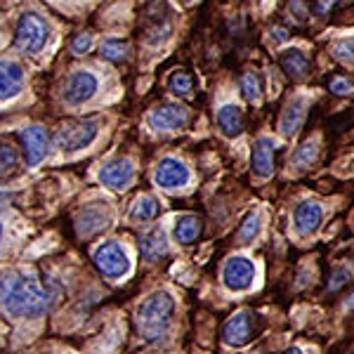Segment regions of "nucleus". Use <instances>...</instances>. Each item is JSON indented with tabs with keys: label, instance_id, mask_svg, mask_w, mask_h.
I'll return each instance as SVG.
<instances>
[{
	"label": "nucleus",
	"instance_id": "f257e3e1",
	"mask_svg": "<svg viewBox=\"0 0 354 354\" xmlns=\"http://www.w3.org/2000/svg\"><path fill=\"white\" fill-rule=\"evenodd\" d=\"M57 290L50 281L26 274L0 277V310L17 319H31L53 310Z\"/></svg>",
	"mask_w": 354,
	"mask_h": 354
},
{
	"label": "nucleus",
	"instance_id": "f03ea898",
	"mask_svg": "<svg viewBox=\"0 0 354 354\" xmlns=\"http://www.w3.org/2000/svg\"><path fill=\"white\" fill-rule=\"evenodd\" d=\"M175 300L168 290H156L137 310V330L145 340H161L173 324Z\"/></svg>",
	"mask_w": 354,
	"mask_h": 354
},
{
	"label": "nucleus",
	"instance_id": "7ed1b4c3",
	"mask_svg": "<svg viewBox=\"0 0 354 354\" xmlns=\"http://www.w3.org/2000/svg\"><path fill=\"white\" fill-rule=\"evenodd\" d=\"M48 24L45 19H41L38 15H21L19 24H17V36H15V45L19 53L31 55L43 50V45L48 43Z\"/></svg>",
	"mask_w": 354,
	"mask_h": 354
},
{
	"label": "nucleus",
	"instance_id": "20e7f679",
	"mask_svg": "<svg viewBox=\"0 0 354 354\" xmlns=\"http://www.w3.org/2000/svg\"><path fill=\"white\" fill-rule=\"evenodd\" d=\"M97 270L104 274L106 279H123L130 272V260L125 248L118 241H104L95 248L93 255Z\"/></svg>",
	"mask_w": 354,
	"mask_h": 354
},
{
	"label": "nucleus",
	"instance_id": "39448f33",
	"mask_svg": "<svg viewBox=\"0 0 354 354\" xmlns=\"http://www.w3.org/2000/svg\"><path fill=\"white\" fill-rule=\"evenodd\" d=\"M255 333H258V319H255V314L241 310L225 322V326H222V342L230 347H243L255 338Z\"/></svg>",
	"mask_w": 354,
	"mask_h": 354
},
{
	"label": "nucleus",
	"instance_id": "423d86ee",
	"mask_svg": "<svg viewBox=\"0 0 354 354\" xmlns=\"http://www.w3.org/2000/svg\"><path fill=\"white\" fill-rule=\"evenodd\" d=\"M97 121H71L62 125L59 133L55 135V142L62 151H78L85 149L88 145H93L97 137Z\"/></svg>",
	"mask_w": 354,
	"mask_h": 354
},
{
	"label": "nucleus",
	"instance_id": "0eeeda50",
	"mask_svg": "<svg viewBox=\"0 0 354 354\" xmlns=\"http://www.w3.org/2000/svg\"><path fill=\"white\" fill-rule=\"evenodd\" d=\"M255 281V265L243 255H234L222 267V283L234 293H243Z\"/></svg>",
	"mask_w": 354,
	"mask_h": 354
},
{
	"label": "nucleus",
	"instance_id": "6e6552de",
	"mask_svg": "<svg viewBox=\"0 0 354 354\" xmlns=\"http://www.w3.org/2000/svg\"><path fill=\"white\" fill-rule=\"evenodd\" d=\"M153 180H156V185L163 187V189H180V187L189 185L192 173H189V168L180 161V158L168 156L156 165Z\"/></svg>",
	"mask_w": 354,
	"mask_h": 354
},
{
	"label": "nucleus",
	"instance_id": "1a4fd4ad",
	"mask_svg": "<svg viewBox=\"0 0 354 354\" xmlns=\"http://www.w3.org/2000/svg\"><path fill=\"white\" fill-rule=\"evenodd\" d=\"M97 88H100V83H97V78L93 76V73L76 71L66 78L64 100L68 102V104H85V102L97 93Z\"/></svg>",
	"mask_w": 354,
	"mask_h": 354
},
{
	"label": "nucleus",
	"instance_id": "9d476101",
	"mask_svg": "<svg viewBox=\"0 0 354 354\" xmlns=\"http://www.w3.org/2000/svg\"><path fill=\"white\" fill-rule=\"evenodd\" d=\"M322 220H324V205L319 201H312V198L298 203V208L293 213V225L298 236H310V234H314L322 227Z\"/></svg>",
	"mask_w": 354,
	"mask_h": 354
},
{
	"label": "nucleus",
	"instance_id": "9b49d317",
	"mask_svg": "<svg viewBox=\"0 0 354 354\" xmlns=\"http://www.w3.org/2000/svg\"><path fill=\"white\" fill-rule=\"evenodd\" d=\"M189 123V111L180 104H163L149 113V125L153 130H180Z\"/></svg>",
	"mask_w": 354,
	"mask_h": 354
},
{
	"label": "nucleus",
	"instance_id": "f8f14e48",
	"mask_svg": "<svg viewBox=\"0 0 354 354\" xmlns=\"http://www.w3.org/2000/svg\"><path fill=\"white\" fill-rule=\"evenodd\" d=\"M135 177V165L130 158H116V161L106 163L104 168L100 170V180L104 182L109 189H116L121 192L125 187L133 182Z\"/></svg>",
	"mask_w": 354,
	"mask_h": 354
},
{
	"label": "nucleus",
	"instance_id": "ddd939ff",
	"mask_svg": "<svg viewBox=\"0 0 354 354\" xmlns=\"http://www.w3.org/2000/svg\"><path fill=\"white\" fill-rule=\"evenodd\" d=\"M305 116H307V97L295 95L286 104L281 118H279V133L283 137L298 135V130L302 128V123H305Z\"/></svg>",
	"mask_w": 354,
	"mask_h": 354
},
{
	"label": "nucleus",
	"instance_id": "4468645a",
	"mask_svg": "<svg viewBox=\"0 0 354 354\" xmlns=\"http://www.w3.org/2000/svg\"><path fill=\"white\" fill-rule=\"evenodd\" d=\"M21 145H24V156L28 165H38L48 153V135L41 125H28L21 130Z\"/></svg>",
	"mask_w": 354,
	"mask_h": 354
},
{
	"label": "nucleus",
	"instance_id": "2eb2a0df",
	"mask_svg": "<svg viewBox=\"0 0 354 354\" xmlns=\"http://www.w3.org/2000/svg\"><path fill=\"white\" fill-rule=\"evenodd\" d=\"M274 153H277V145L272 137L262 135L253 145V173L260 180H267L274 173Z\"/></svg>",
	"mask_w": 354,
	"mask_h": 354
},
{
	"label": "nucleus",
	"instance_id": "dca6fc26",
	"mask_svg": "<svg viewBox=\"0 0 354 354\" xmlns=\"http://www.w3.org/2000/svg\"><path fill=\"white\" fill-rule=\"evenodd\" d=\"M24 83V71L17 62L0 59V102L10 100L21 90Z\"/></svg>",
	"mask_w": 354,
	"mask_h": 354
},
{
	"label": "nucleus",
	"instance_id": "f3484780",
	"mask_svg": "<svg viewBox=\"0 0 354 354\" xmlns=\"http://www.w3.org/2000/svg\"><path fill=\"white\" fill-rule=\"evenodd\" d=\"M279 64L281 68L286 71V76L290 81H302V78L310 76V59H307V55L302 53V50H286V53H281L279 57Z\"/></svg>",
	"mask_w": 354,
	"mask_h": 354
},
{
	"label": "nucleus",
	"instance_id": "a211bd4d",
	"mask_svg": "<svg viewBox=\"0 0 354 354\" xmlns=\"http://www.w3.org/2000/svg\"><path fill=\"white\" fill-rule=\"evenodd\" d=\"M243 125H245V118H243L241 106L225 104L218 109V128L225 137H239L243 133Z\"/></svg>",
	"mask_w": 354,
	"mask_h": 354
},
{
	"label": "nucleus",
	"instance_id": "6ab92c4d",
	"mask_svg": "<svg viewBox=\"0 0 354 354\" xmlns=\"http://www.w3.org/2000/svg\"><path fill=\"white\" fill-rule=\"evenodd\" d=\"M109 225V213L102 208H85L81 213V218H78L76 227H78V234L81 236H93V234L102 232L104 227Z\"/></svg>",
	"mask_w": 354,
	"mask_h": 354
},
{
	"label": "nucleus",
	"instance_id": "aec40b11",
	"mask_svg": "<svg viewBox=\"0 0 354 354\" xmlns=\"http://www.w3.org/2000/svg\"><path fill=\"white\" fill-rule=\"evenodd\" d=\"M165 250H168V241H165L163 227H156V230H151L145 239H142L140 253H142V258H145V260L156 262L161 255H165Z\"/></svg>",
	"mask_w": 354,
	"mask_h": 354
},
{
	"label": "nucleus",
	"instance_id": "412c9836",
	"mask_svg": "<svg viewBox=\"0 0 354 354\" xmlns=\"http://www.w3.org/2000/svg\"><path fill=\"white\" fill-rule=\"evenodd\" d=\"M201 234V220L196 215H180L175 222V239L180 243H194Z\"/></svg>",
	"mask_w": 354,
	"mask_h": 354
},
{
	"label": "nucleus",
	"instance_id": "4be33fe9",
	"mask_svg": "<svg viewBox=\"0 0 354 354\" xmlns=\"http://www.w3.org/2000/svg\"><path fill=\"white\" fill-rule=\"evenodd\" d=\"M260 230H262L260 210H250V213L243 218L241 227H239V232H236L239 243H250V241H255V236L260 234Z\"/></svg>",
	"mask_w": 354,
	"mask_h": 354
},
{
	"label": "nucleus",
	"instance_id": "5701e85b",
	"mask_svg": "<svg viewBox=\"0 0 354 354\" xmlns=\"http://www.w3.org/2000/svg\"><path fill=\"white\" fill-rule=\"evenodd\" d=\"M158 210H161V205H158V201L153 196H140L137 201L133 203V220H140V222H149L158 215Z\"/></svg>",
	"mask_w": 354,
	"mask_h": 354
},
{
	"label": "nucleus",
	"instance_id": "b1692460",
	"mask_svg": "<svg viewBox=\"0 0 354 354\" xmlns=\"http://www.w3.org/2000/svg\"><path fill=\"white\" fill-rule=\"evenodd\" d=\"M168 88L177 97H189L194 90V76L189 71H185V68H177V71H173V76L168 78Z\"/></svg>",
	"mask_w": 354,
	"mask_h": 354
},
{
	"label": "nucleus",
	"instance_id": "393cba45",
	"mask_svg": "<svg viewBox=\"0 0 354 354\" xmlns=\"http://www.w3.org/2000/svg\"><path fill=\"white\" fill-rule=\"evenodd\" d=\"M239 85H241V95L245 97V102H260L262 100V85H260V78L255 76L253 71H245L241 76V81H239Z\"/></svg>",
	"mask_w": 354,
	"mask_h": 354
},
{
	"label": "nucleus",
	"instance_id": "a878e982",
	"mask_svg": "<svg viewBox=\"0 0 354 354\" xmlns=\"http://www.w3.org/2000/svg\"><path fill=\"white\" fill-rule=\"evenodd\" d=\"M328 53L340 62H352L354 59V38H340V41L330 43Z\"/></svg>",
	"mask_w": 354,
	"mask_h": 354
},
{
	"label": "nucleus",
	"instance_id": "bb28decb",
	"mask_svg": "<svg viewBox=\"0 0 354 354\" xmlns=\"http://www.w3.org/2000/svg\"><path fill=\"white\" fill-rule=\"evenodd\" d=\"M350 279H352V272L347 270V267H335V270L330 272L328 290H330V293H335V290H340L347 281H350Z\"/></svg>",
	"mask_w": 354,
	"mask_h": 354
},
{
	"label": "nucleus",
	"instance_id": "cd10ccee",
	"mask_svg": "<svg viewBox=\"0 0 354 354\" xmlns=\"http://www.w3.org/2000/svg\"><path fill=\"white\" fill-rule=\"evenodd\" d=\"M17 165V151L10 145H0V175H5L8 170H12Z\"/></svg>",
	"mask_w": 354,
	"mask_h": 354
},
{
	"label": "nucleus",
	"instance_id": "c85d7f7f",
	"mask_svg": "<svg viewBox=\"0 0 354 354\" xmlns=\"http://www.w3.org/2000/svg\"><path fill=\"white\" fill-rule=\"evenodd\" d=\"M328 90L333 95H350L354 93V81H350V78H345V76H333L328 81Z\"/></svg>",
	"mask_w": 354,
	"mask_h": 354
},
{
	"label": "nucleus",
	"instance_id": "c756f323",
	"mask_svg": "<svg viewBox=\"0 0 354 354\" xmlns=\"http://www.w3.org/2000/svg\"><path fill=\"white\" fill-rule=\"evenodd\" d=\"M102 55L106 57V59H123L125 55V43L123 41H104L102 43Z\"/></svg>",
	"mask_w": 354,
	"mask_h": 354
},
{
	"label": "nucleus",
	"instance_id": "7c9ffc66",
	"mask_svg": "<svg viewBox=\"0 0 354 354\" xmlns=\"http://www.w3.org/2000/svg\"><path fill=\"white\" fill-rule=\"evenodd\" d=\"M317 158V145H302L298 151H295V156H293V163L295 165H312V161Z\"/></svg>",
	"mask_w": 354,
	"mask_h": 354
},
{
	"label": "nucleus",
	"instance_id": "2f4dec72",
	"mask_svg": "<svg viewBox=\"0 0 354 354\" xmlns=\"http://www.w3.org/2000/svg\"><path fill=\"white\" fill-rule=\"evenodd\" d=\"M288 12L293 17L295 24H305L307 17H310V8L302 0H288Z\"/></svg>",
	"mask_w": 354,
	"mask_h": 354
},
{
	"label": "nucleus",
	"instance_id": "473e14b6",
	"mask_svg": "<svg viewBox=\"0 0 354 354\" xmlns=\"http://www.w3.org/2000/svg\"><path fill=\"white\" fill-rule=\"evenodd\" d=\"M338 3H340V0H310V5H312V12H314V15H319V17L328 15L330 10H333Z\"/></svg>",
	"mask_w": 354,
	"mask_h": 354
},
{
	"label": "nucleus",
	"instance_id": "72a5a7b5",
	"mask_svg": "<svg viewBox=\"0 0 354 354\" xmlns=\"http://www.w3.org/2000/svg\"><path fill=\"white\" fill-rule=\"evenodd\" d=\"M90 45H93V38H90L88 33H78V36L73 38L71 48H73V53H76V55H83V53H88V50H90Z\"/></svg>",
	"mask_w": 354,
	"mask_h": 354
},
{
	"label": "nucleus",
	"instance_id": "f704fd0d",
	"mask_svg": "<svg viewBox=\"0 0 354 354\" xmlns=\"http://www.w3.org/2000/svg\"><path fill=\"white\" fill-rule=\"evenodd\" d=\"M272 38H274V41H279V43H286L288 41V31L283 26H274L272 28Z\"/></svg>",
	"mask_w": 354,
	"mask_h": 354
},
{
	"label": "nucleus",
	"instance_id": "c9c22d12",
	"mask_svg": "<svg viewBox=\"0 0 354 354\" xmlns=\"http://www.w3.org/2000/svg\"><path fill=\"white\" fill-rule=\"evenodd\" d=\"M283 354H302V350H300V347H290V350H286Z\"/></svg>",
	"mask_w": 354,
	"mask_h": 354
},
{
	"label": "nucleus",
	"instance_id": "e433bc0d",
	"mask_svg": "<svg viewBox=\"0 0 354 354\" xmlns=\"http://www.w3.org/2000/svg\"><path fill=\"white\" fill-rule=\"evenodd\" d=\"M347 307H350V310H354V293L350 295V298H347Z\"/></svg>",
	"mask_w": 354,
	"mask_h": 354
},
{
	"label": "nucleus",
	"instance_id": "4c0bfd02",
	"mask_svg": "<svg viewBox=\"0 0 354 354\" xmlns=\"http://www.w3.org/2000/svg\"><path fill=\"white\" fill-rule=\"evenodd\" d=\"M0 239H3V225H0Z\"/></svg>",
	"mask_w": 354,
	"mask_h": 354
}]
</instances>
